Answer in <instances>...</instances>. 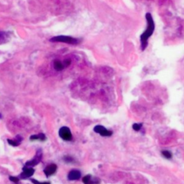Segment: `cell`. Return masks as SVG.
I'll use <instances>...</instances> for the list:
<instances>
[{
    "label": "cell",
    "mask_w": 184,
    "mask_h": 184,
    "mask_svg": "<svg viewBox=\"0 0 184 184\" xmlns=\"http://www.w3.org/2000/svg\"><path fill=\"white\" fill-rule=\"evenodd\" d=\"M46 137L45 136L44 134L41 133L39 134H34V135H32L30 137V140H41L43 141L46 140Z\"/></svg>",
    "instance_id": "11"
},
{
    "label": "cell",
    "mask_w": 184,
    "mask_h": 184,
    "mask_svg": "<svg viewBox=\"0 0 184 184\" xmlns=\"http://www.w3.org/2000/svg\"><path fill=\"white\" fill-rule=\"evenodd\" d=\"M53 65L54 68H55L56 70H58V71L59 70H62L63 68H64V65L59 61H56L55 62H54Z\"/></svg>",
    "instance_id": "12"
},
{
    "label": "cell",
    "mask_w": 184,
    "mask_h": 184,
    "mask_svg": "<svg viewBox=\"0 0 184 184\" xmlns=\"http://www.w3.org/2000/svg\"><path fill=\"white\" fill-rule=\"evenodd\" d=\"M81 177V172L78 170H72L69 172L68 175V178L70 181H76Z\"/></svg>",
    "instance_id": "8"
},
{
    "label": "cell",
    "mask_w": 184,
    "mask_h": 184,
    "mask_svg": "<svg viewBox=\"0 0 184 184\" xmlns=\"http://www.w3.org/2000/svg\"><path fill=\"white\" fill-rule=\"evenodd\" d=\"M35 173V170L32 168V167H25L23 168L22 173L19 176L20 179H26L28 178H30L32 175H33Z\"/></svg>",
    "instance_id": "6"
},
{
    "label": "cell",
    "mask_w": 184,
    "mask_h": 184,
    "mask_svg": "<svg viewBox=\"0 0 184 184\" xmlns=\"http://www.w3.org/2000/svg\"><path fill=\"white\" fill-rule=\"evenodd\" d=\"M94 131L95 133L99 134L101 136L103 137H110L112 134V132L108 130L104 126L96 125L94 127Z\"/></svg>",
    "instance_id": "4"
},
{
    "label": "cell",
    "mask_w": 184,
    "mask_h": 184,
    "mask_svg": "<svg viewBox=\"0 0 184 184\" xmlns=\"http://www.w3.org/2000/svg\"><path fill=\"white\" fill-rule=\"evenodd\" d=\"M141 127H142V124H134L133 125V128L134 131L138 132L140 130V129H141Z\"/></svg>",
    "instance_id": "14"
},
{
    "label": "cell",
    "mask_w": 184,
    "mask_h": 184,
    "mask_svg": "<svg viewBox=\"0 0 184 184\" xmlns=\"http://www.w3.org/2000/svg\"><path fill=\"white\" fill-rule=\"evenodd\" d=\"M162 154L163 156L166 157L167 159H171L172 157V154L171 153L169 152V151H167V150H165V151H162Z\"/></svg>",
    "instance_id": "13"
},
{
    "label": "cell",
    "mask_w": 184,
    "mask_h": 184,
    "mask_svg": "<svg viewBox=\"0 0 184 184\" xmlns=\"http://www.w3.org/2000/svg\"><path fill=\"white\" fill-rule=\"evenodd\" d=\"M22 140V137L20 136V135H17V138H16V140H10V139H8L7 140V143H9V145H10L12 146H15V147H17L19 145H20V143L21 141Z\"/></svg>",
    "instance_id": "10"
},
{
    "label": "cell",
    "mask_w": 184,
    "mask_h": 184,
    "mask_svg": "<svg viewBox=\"0 0 184 184\" xmlns=\"http://www.w3.org/2000/svg\"><path fill=\"white\" fill-rule=\"evenodd\" d=\"M83 182L84 184H98L100 181L97 178H93L91 175H86L83 178Z\"/></svg>",
    "instance_id": "9"
},
{
    "label": "cell",
    "mask_w": 184,
    "mask_h": 184,
    "mask_svg": "<svg viewBox=\"0 0 184 184\" xmlns=\"http://www.w3.org/2000/svg\"><path fill=\"white\" fill-rule=\"evenodd\" d=\"M42 159V153L41 150H39L38 152H37V154L35 155V157L33 159L31 160H29L25 163V166L26 167H32L35 166H37V164L41 162V160Z\"/></svg>",
    "instance_id": "5"
},
{
    "label": "cell",
    "mask_w": 184,
    "mask_h": 184,
    "mask_svg": "<svg viewBox=\"0 0 184 184\" xmlns=\"http://www.w3.org/2000/svg\"><path fill=\"white\" fill-rule=\"evenodd\" d=\"M56 170H57V166L56 164H50L45 168L44 173L47 177L51 176L56 173Z\"/></svg>",
    "instance_id": "7"
},
{
    "label": "cell",
    "mask_w": 184,
    "mask_h": 184,
    "mask_svg": "<svg viewBox=\"0 0 184 184\" xmlns=\"http://www.w3.org/2000/svg\"><path fill=\"white\" fill-rule=\"evenodd\" d=\"M31 181L32 183H33V184H51L50 183L48 182H40V181H37V180H35V179H31Z\"/></svg>",
    "instance_id": "16"
},
{
    "label": "cell",
    "mask_w": 184,
    "mask_h": 184,
    "mask_svg": "<svg viewBox=\"0 0 184 184\" xmlns=\"http://www.w3.org/2000/svg\"><path fill=\"white\" fill-rule=\"evenodd\" d=\"M51 42H64V43H68L70 45H75L77 44L79 41L77 39H75L74 37L69 36H57L54 37L51 39Z\"/></svg>",
    "instance_id": "2"
},
{
    "label": "cell",
    "mask_w": 184,
    "mask_h": 184,
    "mask_svg": "<svg viewBox=\"0 0 184 184\" xmlns=\"http://www.w3.org/2000/svg\"><path fill=\"white\" fill-rule=\"evenodd\" d=\"M9 180L11 181H12L15 183H17L20 181V178H17V177H14V176H10L9 177Z\"/></svg>",
    "instance_id": "15"
},
{
    "label": "cell",
    "mask_w": 184,
    "mask_h": 184,
    "mask_svg": "<svg viewBox=\"0 0 184 184\" xmlns=\"http://www.w3.org/2000/svg\"><path fill=\"white\" fill-rule=\"evenodd\" d=\"M59 136L65 141H70L72 140L71 132L67 127H63L59 129Z\"/></svg>",
    "instance_id": "3"
},
{
    "label": "cell",
    "mask_w": 184,
    "mask_h": 184,
    "mask_svg": "<svg viewBox=\"0 0 184 184\" xmlns=\"http://www.w3.org/2000/svg\"><path fill=\"white\" fill-rule=\"evenodd\" d=\"M146 20H147V29L145 32H143L141 35L140 40H141V46H142L143 50H144L146 48L148 44V40L149 37L153 35V32L155 30V23L153 21V19L152 15L150 13L146 14Z\"/></svg>",
    "instance_id": "1"
}]
</instances>
